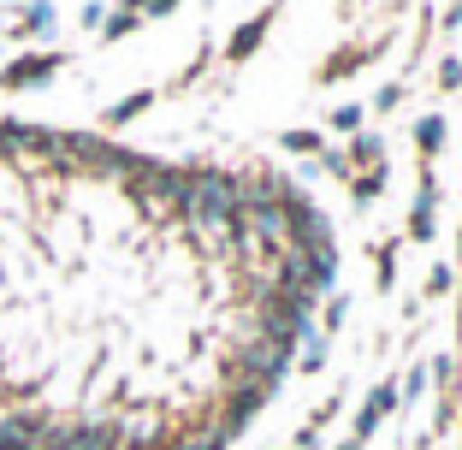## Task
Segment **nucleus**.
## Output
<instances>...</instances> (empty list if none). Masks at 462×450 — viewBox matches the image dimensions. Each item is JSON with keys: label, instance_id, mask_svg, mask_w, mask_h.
I'll use <instances>...</instances> for the list:
<instances>
[{"label": "nucleus", "instance_id": "nucleus-1", "mask_svg": "<svg viewBox=\"0 0 462 450\" xmlns=\"http://www.w3.org/2000/svg\"><path fill=\"white\" fill-rule=\"evenodd\" d=\"M54 66H60V54H30V60H18V66L0 71V83H6V89H30V83L54 78Z\"/></svg>", "mask_w": 462, "mask_h": 450}, {"label": "nucleus", "instance_id": "nucleus-2", "mask_svg": "<svg viewBox=\"0 0 462 450\" xmlns=\"http://www.w3.org/2000/svg\"><path fill=\"white\" fill-rule=\"evenodd\" d=\"M42 427L36 421H24V415H6L0 421V450H42Z\"/></svg>", "mask_w": 462, "mask_h": 450}, {"label": "nucleus", "instance_id": "nucleus-3", "mask_svg": "<svg viewBox=\"0 0 462 450\" xmlns=\"http://www.w3.org/2000/svg\"><path fill=\"white\" fill-rule=\"evenodd\" d=\"M24 30H54V13H48V6H30V13H24Z\"/></svg>", "mask_w": 462, "mask_h": 450}]
</instances>
